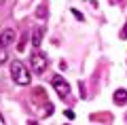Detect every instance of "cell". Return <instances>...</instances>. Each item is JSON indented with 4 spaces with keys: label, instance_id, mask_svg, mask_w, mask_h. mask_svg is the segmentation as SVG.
<instances>
[{
    "label": "cell",
    "instance_id": "cell-1",
    "mask_svg": "<svg viewBox=\"0 0 127 125\" xmlns=\"http://www.w3.org/2000/svg\"><path fill=\"white\" fill-rule=\"evenodd\" d=\"M11 76H13V81L17 85H30V72L19 59H15L11 64Z\"/></svg>",
    "mask_w": 127,
    "mask_h": 125
},
{
    "label": "cell",
    "instance_id": "cell-2",
    "mask_svg": "<svg viewBox=\"0 0 127 125\" xmlns=\"http://www.w3.org/2000/svg\"><path fill=\"white\" fill-rule=\"evenodd\" d=\"M47 66H49L47 55H42V53H34L32 55V70L36 72V74H42V72L47 70Z\"/></svg>",
    "mask_w": 127,
    "mask_h": 125
},
{
    "label": "cell",
    "instance_id": "cell-3",
    "mask_svg": "<svg viewBox=\"0 0 127 125\" xmlns=\"http://www.w3.org/2000/svg\"><path fill=\"white\" fill-rule=\"evenodd\" d=\"M51 83H53V89L57 91V95H59V98H68L70 87H68V83H66V81H64L59 74H55L53 79H51Z\"/></svg>",
    "mask_w": 127,
    "mask_h": 125
},
{
    "label": "cell",
    "instance_id": "cell-4",
    "mask_svg": "<svg viewBox=\"0 0 127 125\" xmlns=\"http://www.w3.org/2000/svg\"><path fill=\"white\" fill-rule=\"evenodd\" d=\"M11 42H15V30L13 28H6L2 34H0V47L4 49V47H9Z\"/></svg>",
    "mask_w": 127,
    "mask_h": 125
},
{
    "label": "cell",
    "instance_id": "cell-5",
    "mask_svg": "<svg viewBox=\"0 0 127 125\" xmlns=\"http://www.w3.org/2000/svg\"><path fill=\"white\" fill-rule=\"evenodd\" d=\"M112 100H114L117 106L127 104V89H117V91H114V95H112Z\"/></svg>",
    "mask_w": 127,
    "mask_h": 125
},
{
    "label": "cell",
    "instance_id": "cell-6",
    "mask_svg": "<svg viewBox=\"0 0 127 125\" xmlns=\"http://www.w3.org/2000/svg\"><path fill=\"white\" fill-rule=\"evenodd\" d=\"M42 36H45V28H42V26H38L36 30H34V36H32V45H34V47H40Z\"/></svg>",
    "mask_w": 127,
    "mask_h": 125
},
{
    "label": "cell",
    "instance_id": "cell-7",
    "mask_svg": "<svg viewBox=\"0 0 127 125\" xmlns=\"http://www.w3.org/2000/svg\"><path fill=\"white\" fill-rule=\"evenodd\" d=\"M36 17H38V19H45V17H47V4H40V6L36 9Z\"/></svg>",
    "mask_w": 127,
    "mask_h": 125
},
{
    "label": "cell",
    "instance_id": "cell-8",
    "mask_svg": "<svg viewBox=\"0 0 127 125\" xmlns=\"http://www.w3.org/2000/svg\"><path fill=\"white\" fill-rule=\"evenodd\" d=\"M6 59H9V55H6V51L2 49V47H0V64H4Z\"/></svg>",
    "mask_w": 127,
    "mask_h": 125
},
{
    "label": "cell",
    "instance_id": "cell-9",
    "mask_svg": "<svg viewBox=\"0 0 127 125\" xmlns=\"http://www.w3.org/2000/svg\"><path fill=\"white\" fill-rule=\"evenodd\" d=\"M121 38H127V21H125V28L121 30Z\"/></svg>",
    "mask_w": 127,
    "mask_h": 125
},
{
    "label": "cell",
    "instance_id": "cell-10",
    "mask_svg": "<svg viewBox=\"0 0 127 125\" xmlns=\"http://www.w3.org/2000/svg\"><path fill=\"white\" fill-rule=\"evenodd\" d=\"M72 15H74V17H76V19H78V21H83V15L78 13V11H72Z\"/></svg>",
    "mask_w": 127,
    "mask_h": 125
}]
</instances>
